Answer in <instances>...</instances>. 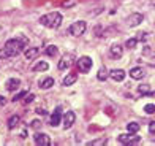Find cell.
Listing matches in <instances>:
<instances>
[{"label": "cell", "instance_id": "cell-29", "mask_svg": "<svg viewBox=\"0 0 155 146\" xmlns=\"http://www.w3.org/2000/svg\"><path fill=\"white\" fill-rule=\"evenodd\" d=\"M33 99H35V95H33V94H25V103L33 102Z\"/></svg>", "mask_w": 155, "mask_h": 146}, {"label": "cell", "instance_id": "cell-32", "mask_svg": "<svg viewBox=\"0 0 155 146\" xmlns=\"http://www.w3.org/2000/svg\"><path fill=\"white\" fill-rule=\"evenodd\" d=\"M37 113H38V114H41V116H43V114H46V111H45L43 108H37Z\"/></svg>", "mask_w": 155, "mask_h": 146}, {"label": "cell", "instance_id": "cell-2", "mask_svg": "<svg viewBox=\"0 0 155 146\" xmlns=\"http://www.w3.org/2000/svg\"><path fill=\"white\" fill-rule=\"evenodd\" d=\"M40 22L45 27H48V29H57V27L62 24V15L57 13V11L48 13V15L40 18Z\"/></svg>", "mask_w": 155, "mask_h": 146}, {"label": "cell", "instance_id": "cell-21", "mask_svg": "<svg viewBox=\"0 0 155 146\" xmlns=\"http://www.w3.org/2000/svg\"><path fill=\"white\" fill-rule=\"evenodd\" d=\"M108 76H109V72L106 70V68H100V70H98V75H97V78L98 80H100V81H104V80H106L108 78Z\"/></svg>", "mask_w": 155, "mask_h": 146}, {"label": "cell", "instance_id": "cell-11", "mask_svg": "<svg viewBox=\"0 0 155 146\" xmlns=\"http://www.w3.org/2000/svg\"><path fill=\"white\" fill-rule=\"evenodd\" d=\"M144 68L143 67H133L131 70H130V78L133 80H143L144 78Z\"/></svg>", "mask_w": 155, "mask_h": 146}, {"label": "cell", "instance_id": "cell-16", "mask_svg": "<svg viewBox=\"0 0 155 146\" xmlns=\"http://www.w3.org/2000/svg\"><path fill=\"white\" fill-rule=\"evenodd\" d=\"M76 80H78V75H76V73H68L65 78H63L62 84L65 86V87H67V86H71V84H74V83H76Z\"/></svg>", "mask_w": 155, "mask_h": 146}, {"label": "cell", "instance_id": "cell-14", "mask_svg": "<svg viewBox=\"0 0 155 146\" xmlns=\"http://www.w3.org/2000/svg\"><path fill=\"white\" fill-rule=\"evenodd\" d=\"M60 121H62V110L60 108H55L52 116H51V126L52 127H57L59 124H60Z\"/></svg>", "mask_w": 155, "mask_h": 146}, {"label": "cell", "instance_id": "cell-19", "mask_svg": "<svg viewBox=\"0 0 155 146\" xmlns=\"http://www.w3.org/2000/svg\"><path fill=\"white\" fill-rule=\"evenodd\" d=\"M54 86V78H45V80H41L40 81V87L41 89H49V87H52Z\"/></svg>", "mask_w": 155, "mask_h": 146}, {"label": "cell", "instance_id": "cell-8", "mask_svg": "<svg viewBox=\"0 0 155 146\" xmlns=\"http://www.w3.org/2000/svg\"><path fill=\"white\" fill-rule=\"evenodd\" d=\"M33 140L38 146H49L51 144V137L46 135V134H35Z\"/></svg>", "mask_w": 155, "mask_h": 146}, {"label": "cell", "instance_id": "cell-27", "mask_svg": "<svg viewBox=\"0 0 155 146\" xmlns=\"http://www.w3.org/2000/svg\"><path fill=\"white\" fill-rule=\"evenodd\" d=\"M30 127H32V129H40V127H41V122H40L38 119H35V121H32Z\"/></svg>", "mask_w": 155, "mask_h": 146}, {"label": "cell", "instance_id": "cell-3", "mask_svg": "<svg viewBox=\"0 0 155 146\" xmlns=\"http://www.w3.org/2000/svg\"><path fill=\"white\" fill-rule=\"evenodd\" d=\"M87 29V24L84 22V21H76V22H73L71 25H70V35H73V37H81L84 35V32H86Z\"/></svg>", "mask_w": 155, "mask_h": 146}, {"label": "cell", "instance_id": "cell-31", "mask_svg": "<svg viewBox=\"0 0 155 146\" xmlns=\"http://www.w3.org/2000/svg\"><path fill=\"white\" fill-rule=\"evenodd\" d=\"M138 35H139V37H138V41H139V40L143 41V40H146V35H147V33H138Z\"/></svg>", "mask_w": 155, "mask_h": 146}, {"label": "cell", "instance_id": "cell-18", "mask_svg": "<svg viewBox=\"0 0 155 146\" xmlns=\"http://www.w3.org/2000/svg\"><path fill=\"white\" fill-rule=\"evenodd\" d=\"M19 122H21V117L18 116V114H15V116H11L10 119H8V129H16L18 126H19Z\"/></svg>", "mask_w": 155, "mask_h": 146}, {"label": "cell", "instance_id": "cell-5", "mask_svg": "<svg viewBox=\"0 0 155 146\" xmlns=\"http://www.w3.org/2000/svg\"><path fill=\"white\" fill-rule=\"evenodd\" d=\"M117 140L124 143V144H138L141 141V137H138L136 134H131V132H128V134H122L117 137Z\"/></svg>", "mask_w": 155, "mask_h": 146}, {"label": "cell", "instance_id": "cell-30", "mask_svg": "<svg viewBox=\"0 0 155 146\" xmlns=\"http://www.w3.org/2000/svg\"><path fill=\"white\" fill-rule=\"evenodd\" d=\"M149 132H150L152 135H155V122H150L149 124Z\"/></svg>", "mask_w": 155, "mask_h": 146}, {"label": "cell", "instance_id": "cell-4", "mask_svg": "<svg viewBox=\"0 0 155 146\" xmlns=\"http://www.w3.org/2000/svg\"><path fill=\"white\" fill-rule=\"evenodd\" d=\"M94 65V60L89 57V56H81L79 59H78V68H79L81 73H87L90 68Z\"/></svg>", "mask_w": 155, "mask_h": 146}, {"label": "cell", "instance_id": "cell-33", "mask_svg": "<svg viewBox=\"0 0 155 146\" xmlns=\"http://www.w3.org/2000/svg\"><path fill=\"white\" fill-rule=\"evenodd\" d=\"M5 103H6L5 97H3V95H0V107H2V105H5Z\"/></svg>", "mask_w": 155, "mask_h": 146}, {"label": "cell", "instance_id": "cell-13", "mask_svg": "<svg viewBox=\"0 0 155 146\" xmlns=\"http://www.w3.org/2000/svg\"><path fill=\"white\" fill-rule=\"evenodd\" d=\"M38 54H40V49L37 46H32V48H27L24 56H25V59L27 60H33V59H37L38 57Z\"/></svg>", "mask_w": 155, "mask_h": 146}, {"label": "cell", "instance_id": "cell-25", "mask_svg": "<svg viewBox=\"0 0 155 146\" xmlns=\"http://www.w3.org/2000/svg\"><path fill=\"white\" fill-rule=\"evenodd\" d=\"M25 94H27V92H24V91H22V92H19V94H16V95H15V97H13V99H11V100H13V102H15V103H16L18 100H21V99H22V97H25Z\"/></svg>", "mask_w": 155, "mask_h": 146}, {"label": "cell", "instance_id": "cell-9", "mask_svg": "<svg viewBox=\"0 0 155 146\" xmlns=\"http://www.w3.org/2000/svg\"><path fill=\"white\" fill-rule=\"evenodd\" d=\"M74 121H76V114L73 113V111H67L65 114H63V129H70L74 124Z\"/></svg>", "mask_w": 155, "mask_h": 146}, {"label": "cell", "instance_id": "cell-20", "mask_svg": "<svg viewBox=\"0 0 155 146\" xmlns=\"http://www.w3.org/2000/svg\"><path fill=\"white\" fill-rule=\"evenodd\" d=\"M57 53H59V48L55 46V45H49V46L46 48V54L51 56V57H55V56H57Z\"/></svg>", "mask_w": 155, "mask_h": 146}, {"label": "cell", "instance_id": "cell-1", "mask_svg": "<svg viewBox=\"0 0 155 146\" xmlns=\"http://www.w3.org/2000/svg\"><path fill=\"white\" fill-rule=\"evenodd\" d=\"M29 40L25 37H18V38H11L5 43V46L0 49V59H10L15 57V56L21 54L22 49L27 46Z\"/></svg>", "mask_w": 155, "mask_h": 146}, {"label": "cell", "instance_id": "cell-23", "mask_svg": "<svg viewBox=\"0 0 155 146\" xmlns=\"http://www.w3.org/2000/svg\"><path fill=\"white\" fill-rule=\"evenodd\" d=\"M136 45H138V38H128L125 41V46L128 48V49H135Z\"/></svg>", "mask_w": 155, "mask_h": 146}, {"label": "cell", "instance_id": "cell-7", "mask_svg": "<svg viewBox=\"0 0 155 146\" xmlns=\"http://www.w3.org/2000/svg\"><path fill=\"white\" fill-rule=\"evenodd\" d=\"M73 60H74V56H73V54H65V56H63V57L59 60V70H65V68L71 67Z\"/></svg>", "mask_w": 155, "mask_h": 146}, {"label": "cell", "instance_id": "cell-15", "mask_svg": "<svg viewBox=\"0 0 155 146\" xmlns=\"http://www.w3.org/2000/svg\"><path fill=\"white\" fill-rule=\"evenodd\" d=\"M19 86H21V80H18V78H11L6 81V91H10V92L18 91Z\"/></svg>", "mask_w": 155, "mask_h": 146}, {"label": "cell", "instance_id": "cell-6", "mask_svg": "<svg viewBox=\"0 0 155 146\" xmlns=\"http://www.w3.org/2000/svg\"><path fill=\"white\" fill-rule=\"evenodd\" d=\"M143 19H144V16L141 15V13H131L130 16H127L125 22L130 27H136V25H139L141 22H143Z\"/></svg>", "mask_w": 155, "mask_h": 146}, {"label": "cell", "instance_id": "cell-22", "mask_svg": "<svg viewBox=\"0 0 155 146\" xmlns=\"http://www.w3.org/2000/svg\"><path fill=\"white\" fill-rule=\"evenodd\" d=\"M141 129V126L138 122H130V124H127V130L131 132V134H136V132Z\"/></svg>", "mask_w": 155, "mask_h": 146}, {"label": "cell", "instance_id": "cell-24", "mask_svg": "<svg viewBox=\"0 0 155 146\" xmlns=\"http://www.w3.org/2000/svg\"><path fill=\"white\" fill-rule=\"evenodd\" d=\"M144 111L147 114H153L155 113V103H147V105L144 107Z\"/></svg>", "mask_w": 155, "mask_h": 146}, {"label": "cell", "instance_id": "cell-10", "mask_svg": "<svg viewBox=\"0 0 155 146\" xmlns=\"http://www.w3.org/2000/svg\"><path fill=\"white\" fill-rule=\"evenodd\" d=\"M109 54H111L114 59H120L122 56H124V48L119 45V43H114V45L109 48Z\"/></svg>", "mask_w": 155, "mask_h": 146}, {"label": "cell", "instance_id": "cell-12", "mask_svg": "<svg viewBox=\"0 0 155 146\" xmlns=\"http://www.w3.org/2000/svg\"><path fill=\"white\" fill-rule=\"evenodd\" d=\"M125 75H127V73L122 70V68H114V70L109 72V76H111L114 81H124V80H125Z\"/></svg>", "mask_w": 155, "mask_h": 146}, {"label": "cell", "instance_id": "cell-17", "mask_svg": "<svg viewBox=\"0 0 155 146\" xmlns=\"http://www.w3.org/2000/svg\"><path fill=\"white\" fill-rule=\"evenodd\" d=\"M49 68V65H48V62H45V60H40V62H37L33 67H32V70L33 72H46Z\"/></svg>", "mask_w": 155, "mask_h": 146}, {"label": "cell", "instance_id": "cell-28", "mask_svg": "<svg viewBox=\"0 0 155 146\" xmlns=\"http://www.w3.org/2000/svg\"><path fill=\"white\" fill-rule=\"evenodd\" d=\"M106 138H101V140H95V141H90V144H106Z\"/></svg>", "mask_w": 155, "mask_h": 146}, {"label": "cell", "instance_id": "cell-26", "mask_svg": "<svg viewBox=\"0 0 155 146\" xmlns=\"http://www.w3.org/2000/svg\"><path fill=\"white\" fill-rule=\"evenodd\" d=\"M139 92H141V94H150V92H149V86H147V84L139 86Z\"/></svg>", "mask_w": 155, "mask_h": 146}]
</instances>
